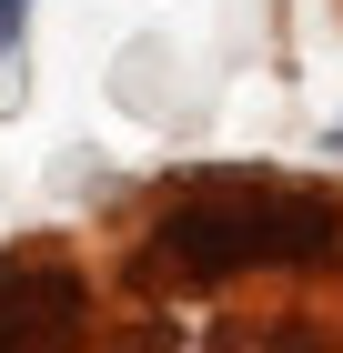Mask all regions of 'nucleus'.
Here are the masks:
<instances>
[{
    "label": "nucleus",
    "mask_w": 343,
    "mask_h": 353,
    "mask_svg": "<svg viewBox=\"0 0 343 353\" xmlns=\"http://www.w3.org/2000/svg\"><path fill=\"white\" fill-rule=\"evenodd\" d=\"M91 293H81V272L51 263V252H10L0 263V353H30V343H71Z\"/></svg>",
    "instance_id": "2"
},
{
    "label": "nucleus",
    "mask_w": 343,
    "mask_h": 353,
    "mask_svg": "<svg viewBox=\"0 0 343 353\" xmlns=\"http://www.w3.org/2000/svg\"><path fill=\"white\" fill-rule=\"evenodd\" d=\"M21 21H30V0H0V51L21 41Z\"/></svg>",
    "instance_id": "3"
},
{
    "label": "nucleus",
    "mask_w": 343,
    "mask_h": 353,
    "mask_svg": "<svg viewBox=\"0 0 343 353\" xmlns=\"http://www.w3.org/2000/svg\"><path fill=\"white\" fill-rule=\"evenodd\" d=\"M343 252V212L293 182H202L152 222L141 272L152 283H242V272H303Z\"/></svg>",
    "instance_id": "1"
},
{
    "label": "nucleus",
    "mask_w": 343,
    "mask_h": 353,
    "mask_svg": "<svg viewBox=\"0 0 343 353\" xmlns=\"http://www.w3.org/2000/svg\"><path fill=\"white\" fill-rule=\"evenodd\" d=\"M333 152H343V121H333Z\"/></svg>",
    "instance_id": "4"
}]
</instances>
